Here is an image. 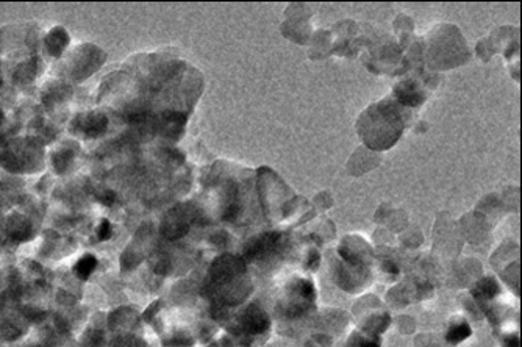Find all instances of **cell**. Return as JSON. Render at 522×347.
Returning a JSON list of instances; mask_svg holds the SVG:
<instances>
[{
    "mask_svg": "<svg viewBox=\"0 0 522 347\" xmlns=\"http://www.w3.org/2000/svg\"><path fill=\"white\" fill-rule=\"evenodd\" d=\"M243 324L246 325V328L252 333H260L263 330H266L269 325V319L268 316L263 313L260 308L256 307H249L246 310V313L243 316Z\"/></svg>",
    "mask_w": 522,
    "mask_h": 347,
    "instance_id": "obj_1",
    "label": "cell"
},
{
    "mask_svg": "<svg viewBox=\"0 0 522 347\" xmlns=\"http://www.w3.org/2000/svg\"><path fill=\"white\" fill-rule=\"evenodd\" d=\"M107 126H108V121L107 118H105L103 114H99V113H94V114H90L88 118L85 119L83 122V131L86 133L88 136H99L102 135V133L107 130Z\"/></svg>",
    "mask_w": 522,
    "mask_h": 347,
    "instance_id": "obj_2",
    "label": "cell"
},
{
    "mask_svg": "<svg viewBox=\"0 0 522 347\" xmlns=\"http://www.w3.org/2000/svg\"><path fill=\"white\" fill-rule=\"evenodd\" d=\"M67 34L64 30L57 29L52 32V34H49L47 38V46H49V52L52 55H60V52L63 50V47L67 44Z\"/></svg>",
    "mask_w": 522,
    "mask_h": 347,
    "instance_id": "obj_3",
    "label": "cell"
},
{
    "mask_svg": "<svg viewBox=\"0 0 522 347\" xmlns=\"http://www.w3.org/2000/svg\"><path fill=\"white\" fill-rule=\"evenodd\" d=\"M95 266H97V260H95V256H92V255H86V256H83L82 260L75 264L74 272H75V275H77L78 279L86 280V279L90 277V275L92 274V271L95 269Z\"/></svg>",
    "mask_w": 522,
    "mask_h": 347,
    "instance_id": "obj_4",
    "label": "cell"
},
{
    "mask_svg": "<svg viewBox=\"0 0 522 347\" xmlns=\"http://www.w3.org/2000/svg\"><path fill=\"white\" fill-rule=\"evenodd\" d=\"M466 335H469V328L466 325H460L458 328H455V330L449 332V341H461L466 338Z\"/></svg>",
    "mask_w": 522,
    "mask_h": 347,
    "instance_id": "obj_5",
    "label": "cell"
},
{
    "mask_svg": "<svg viewBox=\"0 0 522 347\" xmlns=\"http://www.w3.org/2000/svg\"><path fill=\"white\" fill-rule=\"evenodd\" d=\"M97 235H99V239H108L111 236V225L107 219L100 222L99 228H97Z\"/></svg>",
    "mask_w": 522,
    "mask_h": 347,
    "instance_id": "obj_6",
    "label": "cell"
}]
</instances>
